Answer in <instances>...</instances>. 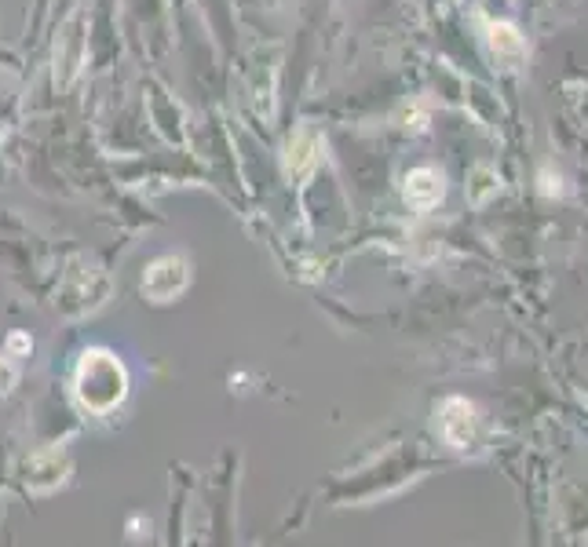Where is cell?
<instances>
[{
    "label": "cell",
    "instance_id": "277c9868",
    "mask_svg": "<svg viewBox=\"0 0 588 547\" xmlns=\"http://www.w3.org/2000/svg\"><path fill=\"white\" fill-rule=\"evenodd\" d=\"M318 161H322V139H318L311 128H300V132L289 139V157H285L289 176L307 179L318 168Z\"/></svg>",
    "mask_w": 588,
    "mask_h": 547
},
{
    "label": "cell",
    "instance_id": "7a4b0ae2",
    "mask_svg": "<svg viewBox=\"0 0 588 547\" xmlns=\"http://www.w3.org/2000/svg\"><path fill=\"white\" fill-rule=\"evenodd\" d=\"M187 281H190L187 259L161 256V259H154V263L147 267V274H143V292H147L154 303H168L187 289Z\"/></svg>",
    "mask_w": 588,
    "mask_h": 547
},
{
    "label": "cell",
    "instance_id": "5b68a950",
    "mask_svg": "<svg viewBox=\"0 0 588 547\" xmlns=\"http://www.w3.org/2000/svg\"><path fill=\"white\" fill-rule=\"evenodd\" d=\"M442 434H446V442L464 449V445H472L475 438V409L464 398H450V402L442 405Z\"/></svg>",
    "mask_w": 588,
    "mask_h": 547
},
{
    "label": "cell",
    "instance_id": "ba28073f",
    "mask_svg": "<svg viewBox=\"0 0 588 547\" xmlns=\"http://www.w3.org/2000/svg\"><path fill=\"white\" fill-rule=\"evenodd\" d=\"M8 351H11V354L30 351V340H26V336H22V332H15V336H11V340H8Z\"/></svg>",
    "mask_w": 588,
    "mask_h": 547
},
{
    "label": "cell",
    "instance_id": "52a82bcc",
    "mask_svg": "<svg viewBox=\"0 0 588 547\" xmlns=\"http://www.w3.org/2000/svg\"><path fill=\"white\" fill-rule=\"evenodd\" d=\"M15 380H19L15 365H11L8 358H0V394H8L11 387H15Z\"/></svg>",
    "mask_w": 588,
    "mask_h": 547
},
{
    "label": "cell",
    "instance_id": "6da1fadb",
    "mask_svg": "<svg viewBox=\"0 0 588 547\" xmlns=\"http://www.w3.org/2000/svg\"><path fill=\"white\" fill-rule=\"evenodd\" d=\"M74 391H77V402H81L88 413H95V416L114 413L128 394L125 362L114 358L110 351H103V347L84 351L74 372Z\"/></svg>",
    "mask_w": 588,
    "mask_h": 547
},
{
    "label": "cell",
    "instance_id": "3957f363",
    "mask_svg": "<svg viewBox=\"0 0 588 547\" xmlns=\"http://www.w3.org/2000/svg\"><path fill=\"white\" fill-rule=\"evenodd\" d=\"M446 197V179H442V172H435V168H413L410 176H406V201H410L413 208H420V212H428V208H435Z\"/></svg>",
    "mask_w": 588,
    "mask_h": 547
},
{
    "label": "cell",
    "instance_id": "8992f818",
    "mask_svg": "<svg viewBox=\"0 0 588 547\" xmlns=\"http://www.w3.org/2000/svg\"><path fill=\"white\" fill-rule=\"evenodd\" d=\"M490 48L497 55H508V59H519L523 55V37L512 22H490Z\"/></svg>",
    "mask_w": 588,
    "mask_h": 547
}]
</instances>
